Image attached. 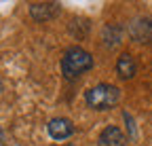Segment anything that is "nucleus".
<instances>
[{"label":"nucleus","mask_w":152,"mask_h":146,"mask_svg":"<svg viewBox=\"0 0 152 146\" xmlns=\"http://www.w3.org/2000/svg\"><path fill=\"white\" fill-rule=\"evenodd\" d=\"M123 117H125V121H127V129H129V136H131V140H135V136H137V134H135V123H133L131 114H129V112H125Z\"/></svg>","instance_id":"1a4fd4ad"},{"label":"nucleus","mask_w":152,"mask_h":146,"mask_svg":"<svg viewBox=\"0 0 152 146\" xmlns=\"http://www.w3.org/2000/svg\"><path fill=\"white\" fill-rule=\"evenodd\" d=\"M47 131H49V136L53 140L64 142V140H68V138L74 136V123L70 119H64V117H55V119L49 121Z\"/></svg>","instance_id":"7ed1b4c3"},{"label":"nucleus","mask_w":152,"mask_h":146,"mask_svg":"<svg viewBox=\"0 0 152 146\" xmlns=\"http://www.w3.org/2000/svg\"><path fill=\"white\" fill-rule=\"evenodd\" d=\"M121 36H123V32H121V28H118L116 23L106 26V30H104V40H106L108 47L118 45V43H121Z\"/></svg>","instance_id":"6e6552de"},{"label":"nucleus","mask_w":152,"mask_h":146,"mask_svg":"<svg viewBox=\"0 0 152 146\" xmlns=\"http://www.w3.org/2000/svg\"><path fill=\"white\" fill-rule=\"evenodd\" d=\"M59 13V4L57 2H34L30 4V15L36 21H49Z\"/></svg>","instance_id":"423d86ee"},{"label":"nucleus","mask_w":152,"mask_h":146,"mask_svg":"<svg viewBox=\"0 0 152 146\" xmlns=\"http://www.w3.org/2000/svg\"><path fill=\"white\" fill-rule=\"evenodd\" d=\"M0 146H4V129L0 127Z\"/></svg>","instance_id":"9d476101"},{"label":"nucleus","mask_w":152,"mask_h":146,"mask_svg":"<svg viewBox=\"0 0 152 146\" xmlns=\"http://www.w3.org/2000/svg\"><path fill=\"white\" fill-rule=\"evenodd\" d=\"M0 91H2V79H0Z\"/></svg>","instance_id":"9b49d317"},{"label":"nucleus","mask_w":152,"mask_h":146,"mask_svg":"<svg viewBox=\"0 0 152 146\" xmlns=\"http://www.w3.org/2000/svg\"><path fill=\"white\" fill-rule=\"evenodd\" d=\"M85 102L93 110H112V108L121 102V91L114 85L99 83V85L91 87L85 93Z\"/></svg>","instance_id":"f03ea898"},{"label":"nucleus","mask_w":152,"mask_h":146,"mask_svg":"<svg viewBox=\"0 0 152 146\" xmlns=\"http://www.w3.org/2000/svg\"><path fill=\"white\" fill-rule=\"evenodd\" d=\"M125 144H127V138H125L123 129L116 125H108L99 134V140H97V146H125Z\"/></svg>","instance_id":"39448f33"},{"label":"nucleus","mask_w":152,"mask_h":146,"mask_svg":"<svg viewBox=\"0 0 152 146\" xmlns=\"http://www.w3.org/2000/svg\"><path fill=\"white\" fill-rule=\"evenodd\" d=\"M135 59H133V55H129V53H123V55L116 59V74L123 79V81H129L135 76Z\"/></svg>","instance_id":"0eeeda50"},{"label":"nucleus","mask_w":152,"mask_h":146,"mask_svg":"<svg viewBox=\"0 0 152 146\" xmlns=\"http://www.w3.org/2000/svg\"><path fill=\"white\" fill-rule=\"evenodd\" d=\"M91 68H93V57H91V53L85 51L83 47H70L64 53V57H61V72H64V76L70 79V81L80 79Z\"/></svg>","instance_id":"f257e3e1"},{"label":"nucleus","mask_w":152,"mask_h":146,"mask_svg":"<svg viewBox=\"0 0 152 146\" xmlns=\"http://www.w3.org/2000/svg\"><path fill=\"white\" fill-rule=\"evenodd\" d=\"M129 34L140 45L152 43V17H140V19H135L129 28Z\"/></svg>","instance_id":"20e7f679"}]
</instances>
